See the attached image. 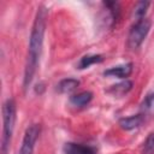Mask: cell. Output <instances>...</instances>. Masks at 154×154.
<instances>
[{
  "instance_id": "8fae6325",
  "label": "cell",
  "mask_w": 154,
  "mask_h": 154,
  "mask_svg": "<svg viewBox=\"0 0 154 154\" xmlns=\"http://www.w3.org/2000/svg\"><path fill=\"white\" fill-rule=\"evenodd\" d=\"M101 61H103V57L101 54H87L81 58L77 67L79 70H83V69H88L94 64H99Z\"/></svg>"
},
{
  "instance_id": "5b68a950",
  "label": "cell",
  "mask_w": 154,
  "mask_h": 154,
  "mask_svg": "<svg viewBox=\"0 0 154 154\" xmlns=\"http://www.w3.org/2000/svg\"><path fill=\"white\" fill-rule=\"evenodd\" d=\"M131 72H132V64L131 63H126V64H122V65H117V66L109 67L108 70H106L103 72V75L126 79V77H129L131 75Z\"/></svg>"
},
{
  "instance_id": "ba28073f",
  "label": "cell",
  "mask_w": 154,
  "mask_h": 154,
  "mask_svg": "<svg viewBox=\"0 0 154 154\" xmlns=\"http://www.w3.org/2000/svg\"><path fill=\"white\" fill-rule=\"evenodd\" d=\"M79 85V81L76 78H65L61 79L58 85H57V90L61 94H67L73 91L75 89H77V87Z\"/></svg>"
},
{
  "instance_id": "3957f363",
  "label": "cell",
  "mask_w": 154,
  "mask_h": 154,
  "mask_svg": "<svg viewBox=\"0 0 154 154\" xmlns=\"http://www.w3.org/2000/svg\"><path fill=\"white\" fill-rule=\"evenodd\" d=\"M150 25H152L150 19L146 17L140 18L135 22L128 35V46L130 49H136L142 45V42L144 41V38L147 37L150 30Z\"/></svg>"
},
{
  "instance_id": "6da1fadb",
  "label": "cell",
  "mask_w": 154,
  "mask_h": 154,
  "mask_svg": "<svg viewBox=\"0 0 154 154\" xmlns=\"http://www.w3.org/2000/svg\"><path fill=\"white\" fill-rule=\"evenodd\" d=\"M47 18H48V10L43 5H41L37 8L34 24L31 28L30 40H29V49H28L26 63H25V69H24V83H23L25 89L30 85L34 78V75L37 70V65L40 61L42 46H43Z\"/></svg>"
},
{
  "instance_id": "7c38bea8",
  "label": "cell",
  "mask_w": 154,
  "mask_h": 154,
  "mask_svg": "<svg viewBox=\"0 0 154 154\" xmlns=\"http://www.w3.org/2000/svg\"><path fill=\"white\" fill-rule=\"evenodd\" d=\"M141 111L143 113H148V112L154 111V91L149 93L143 99V101L141 102Z\"/></svg>"
},
{
  "instance_id": "9c48e42d",
  "label": "cell",
  "mask_w": 154,
  "mask_h": 154,
  "mask_svg": "<svg viewBox=\"0 0 154 154\" xmlns=\"http://www.w3.org/2000/svg\"><path fill=\"white\" fill-rule=\"evenodd\" d=\"M131 88H132V82L125 79V81H122V82H119V83L112 85V87L108 89V93H111V94L114 95V96H123V95H125L128 91H130Z\"/></svg>"
},
{
  "instance_id": "5bb4252c",
  "label": "cell",
  "mask_w": 154,
  "mask_h": 154,
  "mask_svg": "<svg viewBox=\"0 0 154 154\" xmlns=\"http://www.w3.org/2000/svg\"><path fill=\"white\" fill-rule=\"evenodd\" d=\"M149 5H150V2H148V1H140V2H137L135 5V7H134V14L138 19L140 18H143V16L146 14L147 8L149 7Z\"/></svg>"
},
{
  "instance_id": "4fadbf2b",
  "label": "cell",
  "mask_w": 154,
  "mask_h": 154,
  "mask_svg": "<svg viewBox=\"0 0 154 154\" xmlns=\"http://www.w3.org/2000/svg\"><path fill=\"white\" fill-rule=\"evenodd\" d=\"M142 154H154V132H150L143 142Z\"/></svg>"
},
{
  "instance_id": "8992f818",
  "label": "cell",
  "mask_w": 154,
  "mask_h": 154,
  "mask_svg": "<svg viewBox=\"0 0 154 154\" xmlns=\"http://www.w3.org/2000/svg\"><path fill=\"white\" fill-rule=\"evenodd\" d=\"M143 122H144L143 114H134V116L120 118L119 125L123 130H134L136 128H140Z\"/></svg>"
},
{
  "instance_id": "7a4b0ae2",
  "label": "cell",
  "mask_w": 154,
  "mask_h": 154,
  "mask_svg": "<svg viewBox=\"0 0 154 154\" xmlns=\"http://www.w3.org/2000/svg\"><path fill=\"white\" fill-rule=\"evenodd\" d=\"M16 123V102L13 99H7L2 105V136H1V154H7Z\"/></svg>"
},
{
  "instance_id": "277c9868",
  "label": "cell",
  "mask_w": 154,
  "mask_h": 154,
  "mask_svg": "<svg viewBox=\"0 0 154 154\" xmlns=\"http://www.w3.org/2000/svg\"><path fill=\"white\" fill-rule=\"evenodd\" d=\"M41 128L38 124H31L24 132V137L22 141V146L19 149V154H32L36 141L38 138Z\"/></svg>"
},
{
  "instance_id": "52a82bcc",
  "label": "cell",
  "mask_w": 154,
  "mask_h": 154,
  "mask_svg": "<svg viewBox=\"0 0 154 154\" xmlns=\"http://www.w3.org/2000/svg\"><path fill=\"white\" fill-rule=\"evenodd\" d=\"M64 153L65 154H96L94 148L89 146H84L81 143L67 142L64 144Z\"/></svg>"
},
{
  "instance_id": "30bf717a",
  "label": "cell",
  "mask_w": 154,
  "mask_h": 154,
  "mask_svg": "<svg viewBox=\"0 0 154 154\" xmlns=\"http://www.w3.org/2000/svg\"><path fill=\"white\" fill-rule=\"evenodd\" d=\"M93 99V94L90 91H81V93H77L75 95H72L70 97V102L73 105V106H77V107H83L85 105H88Z\"/></svg>"
}]
</instances>
